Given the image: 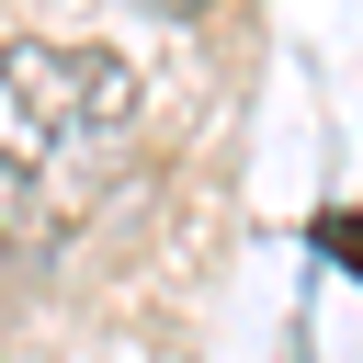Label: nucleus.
<instances>
[{"instance_id":"1","label":"nucleus","mask_w":363,"mask_h":363,"mask_svg":"<svg viewBox=\"0 0 363 363\" xmlns=\"http://www.w3.org/2000/svg\"><path fill=\"white\" fill-rule=\"evenodd\" d=\"M136 113H147L136 57L68 34L0 45V261H45L57 238H79V216L113 193L136 147Z\"/></svg>"},{"instance_id":"2","label":"nucleus","mask_w":363,"mask_h":363,"mask_svg":"<svg viewBox=\"0 0 363 363\" xmlns=\"http://www.w3.org/2000/svg\"><path fill=\"white\" fill-rule=\"evenodd\" d=\"M147 11H204V0H147Z\"/></svg>"}]
</instances>
